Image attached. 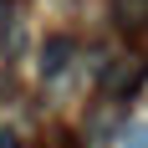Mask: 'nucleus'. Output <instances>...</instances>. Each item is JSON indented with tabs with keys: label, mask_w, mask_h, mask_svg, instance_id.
Returning a JSON list of instances; mask_svg holds the SVG:
<instances>
[{
	"label": "nucleus",
	"mask_w": 148,
	"mask_h": 148,
	"mask_svg": "<svg viewBox=\"0 0 148 148\" xmlns=\"http://www.w3.org/2000/svg\"><path fill=\"white\" fill-rule=\"evenodd\" d=\"M128 148H148V128H133L128 133Z\"/></svg>",
	"instance_id": "3"
},
{
	"label": "nucleus",
	"mask_w": 148,
	"mask_h": 148,
	"mask_svg": "<svg viewBox=\"0 0 148 148\" xmlns=\"http://www.w3.org/2000/svg\"><path fill=\"white\" fill-rule=\"evenodd\" d=\"M72 56H77V46H72V36H46V46H41V77L46 82H56L66 66H72Z\"/></svg>",
	"instance_id": "1"
},
{
	"label": "nucleus",
	"mask_w": 148,
	"mask_h": 148,
	"mask_svg": "<svg viewBox=\"0 0 148 148\" xmlns=\"http://www.w3.org/2000/svg\"><path fill=\"white\" fill-rule=\"evenodd\" d=\"M112 26L123 36H148V0H112Z\"/></svg>",
	"instance_id": "2"
}]
</instances>
